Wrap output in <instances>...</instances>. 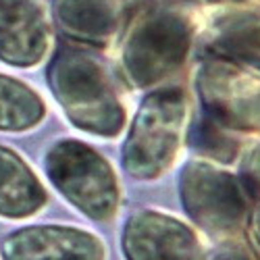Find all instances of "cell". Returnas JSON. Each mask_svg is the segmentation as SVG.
I'll use <instances>...</instances> for the list:
<instances>
[{"label": "cell", "instance_id": "9c48e42d", "mask_svg": "<svg viewBox=\"0 0 260 260\" xmlns=\"http://www.w3.org/2000/svg\"><path fill=\"white\" fill-rule=\"evenodd\" d=\"M44 102L17 79L0 75V132H25L44 119Z\"/></svg>", "mask_w": 260, "mask_h": 260}, {"label": "cell", "instance_id": "7a4b0ae2", "mask_svg": "<svg viewBox=\"0 0 260 260\" xmlns=\"http://www.w3.org/2000/svg\"><path fill=\"white\" fill-rule=\"evenodd\" d=\"M46 169L52 183L92 216H106L115 206V177L88 146L77 142L54 146L46 156Z\"/></svg>", "mask_w": 260, "mask_h": 260}, {"label": "cell", "instance_id": "8fae6325", "mask_svg": "<svg viewBox=\"0 0 260 260\" xmlns=\"http://www.w3.org/2000/svg\"><path fill=\"white\" fill-rule=\"evenodd\" d=\"M244 171H246V177H248V183L260 191V146H256L252 152L248 154L246 162H244Z\"/></svg>", "mask_w": 260, "mask_h": 260}, {"label": "cell", "instance_id": "ba28073f", "mask_svg": "<svg viewBox=\"0 0 260 260\" xmlns=\"http://www.w3.org/2000/svg\"><path fill=\"white\" fill-rule=\"evenodd\" d=\"M119 0H58L56 19L62 31L81 42H104L119 23Z\"/></svg>", "mask_w": 260, "mask_h": 260}, {"label": "cell", "instance_id": "6da1fadb", "mask_svg": "<svg viewBox=\"0 0 260 260\" xmlns=\"http://www.w3.org/2000/svg\"><path fill=\"white\" fill-rule=\"evenodd\" d=\"M50 85L67 117L90 134L111 136L121 127V108L100 64L83 52H58L50 64Z\"/></svg>", "mask_w": 260, "mask_h": 260}, {"label": "cell", "instance_id": "7c38bea8", "mask_svg": "<svg viewBox=\"0 0 260 260\" xmlns=\"http://www.w3.org/2000/svg\"><path fill=\"white\" fill-rule=\"evenodd\" d=\"M216 3H223V5H246V3H254V0H216Z\"/></svg>", "mask_w": 260, "mask_h": 260}, {"label": "cell", "instance_id": "5b68a950", "mask_svg": "<svg viewBox=\"0 0 260 260\" xmlns=\"http://www.w3.org/2000/svg\"><path fill=\"white\" fill-rule=\"evenodd\" d=\"M210 50L240 67L260 69V9L252 3L225 5L204 25Z\"/></svg>", "mask_w": 260, "mask_h": 260}, {"label": "cell", "instance_id": "277c9868", "mask_svg": "<svg viewBox=\"0 0 260 260\" xmlns=\"http://www.w3.org/2000/svg\"><path fill=\"white\" fill-rule=\"evenodd\" d=\"M50 27L38 0H0V60L34 67L46 54Z\"/></svg>", "mask_w": 260, "mask_h": 260}, {"label": "cell", "instance_id": "30bf717a", "mask_svg": "<svg viewBox=\"0 0 260 260\" xmlns=\"http://www.w3.org/2000/svg\"><path fill=\"white\" fill-rule=\"evenodd\" d=\"M193 144L202 154L225 162L233 160L235 154L242 150V138L237 134V129L212 115L204 117L198 123V129L193 134Z\"/></svg>", "mask_w": 260, "mask_h": 260}, {"label": "cell", "instance_id": "52a82bcc", "mask_svg": "<svg viewBox=\"0 0 260 260\" xmlns=\"http://www.w3.org/2000/svg\"><path fill=\"white\" fill-rule=\"evenodd\" d=\"M46 202V191L34 171L13 150L0 146V214L27 216Z\"/></svg>", "mask_w": 260, "mask_h": 260}, {"label": "cell", "instance_id": "3957f363", "mask_svg": "<svg viewBox=\"0 0 260 260\" xmlns=\"http://www.w3.org/2000/svg\"><path fill=\"white\" fill-rule=\"evenodd\" d=\"M198 85L208 115L233 129H260V81L240 69V64L204 62Z\"/></svg>", "mask_w": 260, "mask_h": 260}, {"label": "cell", "instance_id": "8992f818", "mask_svg": "<svg viewBox=\"0 0 260 260\" xmlns=\"http://www.w3.org/2000/svg\"><path fill=\"white\" fill-rule=\"evenodd\" d=\"M3 254L5 260H98V244L73 229L31 227L9 235Z\"/></svg>", "mask_w": 260, "mask_h": 260}]
</instances>
